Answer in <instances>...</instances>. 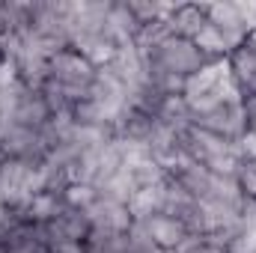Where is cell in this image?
Wrapping results in <instances>:
<instances>
[{"label": "cell", "mask_w": 256, "mask_h": 253, "mask_svg": "<svg viewBox=\"0 0 256 253\" xmlns=\"http://www.w3.org/2000/svg\"><path fill=\"white\" fill-rule=\"evenodd\" d=\"M48 66H51V80H57L63 86H92L96 72H98L86 57H80L72 48L68 51H60L57 57H51Z\"/></svg>", "instance_id": "6da1fadb"}, {"label": "cell", "mask_w": 256, "mask_h": 253, "mask_svg": "<svg viewBox=\"0 0 256 253\" xmlns=\"http://www.w3.org/2000/svg\"><path fill=\"white\" fill-rule=\"evenodd\" d=\"M140 30H143V24L128 12L126 0H116L114 9H110V15H108V21H104V36L116 48H126V45H134L137 42Z\"/></svg>", "instance_id": "7a4b0ae2"}, {"label": "cell", "mask_w": 256, "mask_h": 253, "mask_svg": "<svg viewBox=\"0 0 256 253\" xmlns=\"http://www.w3.org/2000/svg\"><path fill=\"white\" fill-rule=\"evenodd\" d=\"M12 116H15V126L36 128V131H39V128L51 120V110H48V104H45V98H42V90H27V86H24L21 96H18V102H15Z\"/></svg>", "instance_id": "3957f363"}, {"label": "cell", "mask_w": 256, "mask_h": 253, "mask_svg": "<svg viewBox=\"0 0 256 253\" xmlns=\"http://www.w3.org/2000/svg\"><path fill=\"white\" fill-rule=\"evenodd\" d=\"M143 224H146V230H149L155 248H161V250H176V248L191 236V232L182 226V220L167 218V214H152V218L143 220Z\"/></svg>", "instance_id": "277c9868"}, {"label": "cell", "mask_w": 256, "mask_h": 253, "mask_svg": "<svg viewBox=\"0 0 256 253\" xmlns=\"http://www.w3.org/2000/svg\"><path fill=\"white\" fill-rule=\"evenodd\" d=\"M167 24H170V33H173V36L194 39V36L208 24L206 6H200V3H179V6L173 9V15L167 18Z\"/></svg>", "instance_id": "5b68a950"}, {"label": "cell", "mask_w": 256, "mask_h": 253, "mask_svg": "<svg viewBox=\"0 0 256 253\" xmlns=\"http://www.w3.org/2000/svg\"><path fill=\"white\" fill-rule=\"evenodd\" d=\"M170 176H176V179H179V185L188 190L194 200H208L214 176L206 170V164H196V161H191L188 167H182V170H176V173H170Z\"/></svg>", "instance_id": "8992f818"}, {"label": "cell", "mask_w": 256, "mask_h": 253, "mask_svg": "<svg viewBox=\"0 0 256 253\" xmlns=\"http://www.w3.org/2000/svg\"><path fill=\"white\" fill-rule=\"evenodd\" d=\"M164 208V185L158 188H140L128 200V212L134 220H149L152 214H161Z\"/></svg>", "instance_id": "52a82bcc"}, {"label": "cell", "mask_w": 256, "mask_h": 253, "mask_svg": "<svg viewBox=\"0 0 256 253\" xmlns=\"http://www.w3.org/2000/svg\"><path fill=\"white\" fill-rule=\"evenodd\" d=\"M126 6H128V12L146 27V24H152V21L170 18L179 3H164V0H126Z\"/></svg>", "instance_id": "ba28073f"}, {"label": "cell", "mask_w": 256, "mask_h": 253, "mask_svg": "<svg viewBox=\"0 0 256 253\" xmlns=\"http://www.w3.org/2000/svg\"><path fill=\"white\" fill-rule=\"evenodd\" d=\"M126 170L131 173V179H134L137 190L140 188H158V185H164V179H167V170H164L155 158H143V161H137V164L126 167Z\"/></svg>", "instance_id": "9c48e42d"}, {"label": "cell", "mask_w": 256, "mask_h": 253, "mask_svg": "<svg viewBox=\"0 0 256 253\" xmlns=\"http://www.w3.org/2000/svg\"><path fill=\"white\" fill-rule=\"evenodd\" d=\"M57 220L63 224L66 236L74 242V244H84V238L90 236V230H92V224H90V218H86V212H80V208H72V206H66L60 208V214H57Z\"/></svg>", "instance_id": "30bf717a"}, {"label": "cell", "mask_w": 256, "mask_h": 253, "mask_svg": "<svg viewBox=\"0 0 256 253\" xmlns=\"http://www.w3.org/2000/svg\"><path fill=\"white\" fill-rule=\"evenodd\" d=\"M63 208V196H54V194H39L30 200L27 206V218L30 224H45V220H54Z\"/></svg>", "instance_id": "8fae6325"}, {"label": "cell", "mask_w": 256, "mask_h": 253, "mask_svg": "<svg viewBox=\"0 0 256 253\" xmlns=\"http://www.w3.org/2000/svg\"><path fill=\"white\" fill-rule=\"evenodd\" d=\"M96 200H98V190L92 188V185H78V182H72V185L63 190V202L72 206V208H80V212L90 208Z\"/></svg>", "instance_id": "7c38bea8"}, {"label": "cell", "mask_w": 256, "mask_h": 253, "mask_svg": "<svg viewBox=\"0 0 256 253\" xmlns=\"http://www.w3.org/2000/svg\"><path fill=\"white\" fill-rule=\"evenodd\" d=\"M232 179H236V185H238V190H242L244 196H254L256 200V164L254 161L244 158V161L238 164V170H236Z\"/></svg>", "instance_id": "4fadbf2b"}, {"label": "cell", "mask_w": 256, "mask_h": 253, "mask_svg": "<svg viewBox=\"0 0 256 253\" xmlns=\"http://www.w3.org/2000/svg\"><path fill=\"white\" fill-rule=\"evenodd\" d=\"M242 110H244V120H248V126L254 128V126H256V92L242 96Z\"/></svg>", "instance_id": "5bb4252c"}, {"label": "cell", "mask_w": 256, "mask_h": 253, "mask_svg": "<svg viewBox=\"0 0 256 253\" xmlns=\"http://www.w3.org/2000/svg\"><path fill=\"white\" fill-rule=\"evenodd\" d=\"M51 253H84V244H63V248H57V250H51Z\"/></svg>", "instance_id": "9a60e30c"}, {"label": "cell", "mask_w": 256, "mask_h": 253, "mask_svg": "<svg viewBox=\"0 0 256 253\" xmlns=\"http://www.w3.org/2000/svg\"><path fill=\"white\" fill-rule=\"evenodd\" d=\"M191 253H226V250H220V248H212V244H200L196 250H191Z\"/></svg>", "instance_id": "2e32d148"}, {"label": "cell", "mask_w": 256, "mask_h": 253, "mask_svg": "<svg viewBox=\"0 0 256 253\" xmlns=\"http://www.w3.org/2000/svg\"><path fill=\"white\" fill-rule=\"evenodd\" d=\"M131 253H161V248H146V250H131Z\"/></svg>", "instance_id": "e0dca14e"}, {"label": "cell", "mask_w": 256, "mask_h": 253, "mask_svg": "<svg viewBox=\"0 0 256 253\" xmlns=\"http://www.w3.org/2000/svg\"><path fill=\"white\" fill-rule=\"evenodd\" d=\"M3 161H6V152H3V146H0V164H3Z\"/></svg>", "instance_id": "ac0fdd59"}, {"label": "cell", "mask_w": 256, "mask_h": 253, "mask_svg": "<svg viewBox=\"0 0 256 253\" xmlns=\"http://www.w3.org/2000/svg\"><path fill=\"white\" fill-rule=\"evenodd\" d=\"M3 202H6V196H3V188H0V206H3Z\"/></svg>", "instance_id": "d6986e66"}, {"label": "cell", "mask_w": 256, "mask_h": 253, "mask_svg": "<svg viewBox=\"0 0 256 253\" xmlns=\"http://www.w3.org/2000/svg\"><path fill=\"white\" fill-rule=\"evenodd\" d=\"M0 253H9V250H6V244H3V242H0Z\"/></svg>", "instance_id": "ffe728a7"}, {"label": "cell", "mask_w": 256, "mask_h": 253, "mask_svg": "<svg viewBox=\"0 0 256 253\" xmlns=\"http://www.w3.org/2000/svg\"><path fill=\"white\" fill-rule=\"evenodd\" d=\"M161 253H176V250H161Z\"/></svg>", "instance_id": "44dd1931"}, {"label": "cell", "mask_w": 256, "mask_h": 253, "mask_svg": "<svg viewBox=\"0 0 256 253\" xmlns=\"http://www.w3.org/2000/svg\"><path fill=\"white\" fill-rule=\"evenodd\" d=\"M84 253H86V250H84Z\"/></svg>", "instance_id": "7402d4cb"}]
</instances>
